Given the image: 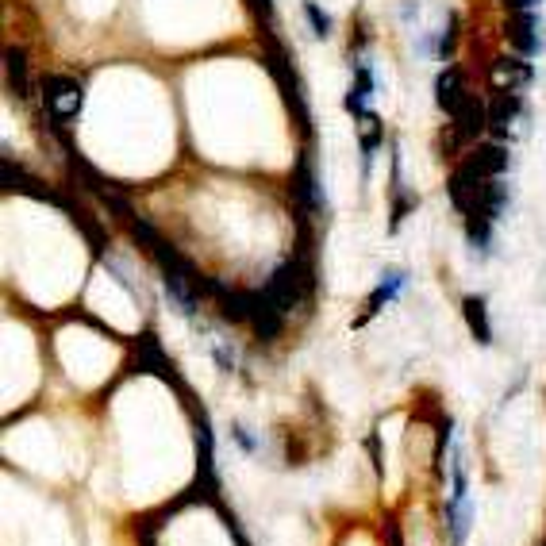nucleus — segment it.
<instances>
[{"label":"nucleus","mask_w":546,"mask_h":546,"mask_svg":"<svg viewBox=\"0 0 546 546\" xmlns=\"http://www.w3.org/2000/svg\"><path fill=\"white\" fill-rule=\"evenodd\" d=\"M308 285H312V270L300 266V262H285V266L270 277V285L262 289V297L270 300L273 308L285 316V312H289V308L308 293Z\"/></svg>","instance_id":"1"},{"label":"nucleus","mask_w":546,"mask_h":546,"mask_svg":"<svg viewBox=\"0 0 546 546\" xmlns=\"http://www.w3.org/2000/svg\"><path fill=\"white\" fill-rule=\"evenodd\" d=\"M81 85H77L74 77H62V74H47L43 77V104L50 108V116H54V124H62V120H74L77 112H81Z\"/></svg>","instance_id":"2"},{"label":"nucleus","mask_w":546,"mask_h":546,"mask_svg":"<svg viewBox=\"0 0 546 546\" xmlns=\"http://www.w3.org/2000/svg\"><path fill=\"white\" fill-rule=\"evenodd\" d=\"M485 124H489V116H485V100H477L466 93L462 108L454 112V135H458L462 143H470V139H477V135L485 131Z\"/></svg>","instance_id":"3"},{"label":"nucleus","mask_w":546,"mask_h":546,"mask_svg":"<svg viewBox=\"0 0 546 546\" xmlns=\"http://www.w3.org/2000/svg\"><path fill=\"white\" fill-rule=\"evenodd\" d=\"M527 81H531V66L523 58H500V62H493V89L497 93H516Z\"/></svg>","instance_id":"4"},{"label":"nucleus","mask_w":546,"mask_h":546,"mask_svg":"<svg viewBox=\"0 0 546 546\" xmlns=\"http://www.w3.org/2000/svg\"><path fill=\"white\" fill-rule=\"evenodd\" d=\"M504 166H508V150L497 147V143H485L466 158V170L473 177H497L504 174Z\"/></svg>","instance_id":"5"},{"label":"nucleus","mask_w":546,"mask_h":546,"mask_svg":"<svg viewBox=\"0 0 546 546\" xmlns=\"http://www.w3.org/2000/svg\"><path fill=\"white\" fill-rule=\"evenodd\" d=\"M462 316L470 323L473 339H477L481 347H489V343H493V327H489V304H485V297L462 300Z\"/></svg>","instance_id":"6"},{"label":"nucleus","mask_w":546,"mask_h":546,"mask_svg":"<svg viewBox=\"0 0 546 546\" xmlns=\"http://www.w3.org/2000/svg\"><path fill=\"white\" fill-rule=\"evenodd\" d=\"M435 100H439V108H443L447 116H454V112L462 108L466 93H462V77H458V70H443V74H439V81H435Z\"/></svg>","instance_id":"7"},{"label":"nucleus","mask_w":546,"mask_h":546,"mask_svg":"<svg viewBox=\"0 0 546 546\" xmlns=\"http://www.w3.org/2000/svg\"><path fill=\"white\" fill-rule=\"evenodd\" d=\"M4 74H8V89L16 97H27V58L20 47L4 50Z\"/></svg>","instance_id":"8"},{"label":"nucleus","mask_w":546,"mask_h":546,"mask_svg":"<svg viewBox=\"0 0 546 546\" xmlns=\"http://www.w3.org/2000/svg\"><path fill=\"white\" fill-rule=\"evenodd\" d=\"M450 512V539L454 546H466V535H470V523H473V500H458V504H447Z\"/></svg>","instance_id":"9"},{"label":"nucleus","mask_w":546,"mask_h":546,"mask_svg":"<svg viewBox=\"0 0 546 546\" xmlns=\"http://www.w3.org/2000/svg\"><path fill=\"white\" fill-rule=\"evenodd\" d=\"M139 362L147 366L150 373H158V377H174V366H170V358L158 350V343L154 339H143V347H139Z\"/></svg>","instance_id":"10"},{"label":"nucleus","mask_w":546,"mask_h":546,"mask_svg":"<svg viewBox=\"0 0 546 546\" xmlns=\"http://www.w3.org/2000/svg\"><path fill=\"white\" fill-rule=\"evenodd\" d=\"M381 135H385V127H381V120L373 116V112H362V154L370 158L373 150H377V143H381Z\"/></svg>","instance_id":"11"},{"label":"nucleus","mask_w":546,"mask_h":546,"mask_svg":"<svg viewBox=\"0 0 546 546\" xmlns=\"http://www.w3.org/2000/svg\"><path fill=\"white\" fill-rule=\"evenodd\" d=\"M370 89H373V77L366 66H358V85H354V93L347 97V108L354 112V116H362V100L370 97Z\"/></svg>","instance_id":"12"},{"label":"nucleus","mask_w":546,"mask_h":546,"mask_svg":"<svg viewBox=\"0 0 546 546\" xmlns=\"http://www.w3.org/2000/svg\"><path fill=\"white\" fill-rule=\"evenodd\" d=\"M400 289H404V273H385V285H381V289H377V293L370 297V312H377L385 300L397 297Z\"/></svg>","instance_id":"13"},{"label":"nucleus","mask_w":546,"mask_h":546,"mask_svg":"<svg viewBox=\"0 0 546 546\" xmlns=\"http://www.w3.org/2000/svg\"><path fill=\"white\" fill-rule=\"evenodd\" d=\"M531 24H535L531 16H520V20L512 24V43H516L520 50H527V54H531V50H539V35H527Z\"/></svg>","instance_id":"14"},{"label":"nucleus","mask_w":546,"mask_h":546,"mask_svg":"<svg viewBox=\"0 0 546 546\" xmlns=\"http://www.w3.org/2000/svg\"><path fill=\"white\" fill-rule=\"evenodd\" d=\"M304 12H308V20H312V27H316V35H327L331 31V20H327V12H320L312 0L304 4Z\"/></svg>","instance_id":"15"},{"label":"nucleus","mask_w":546,"mask_h":546,"mask_svg":"<svg viewBox=\"0 0 546 546\" xmlns=\"http://www.w3.org/2000/svg\"><path fill=\"white\" fill-rule=\"evenodd\" d=\"M250 8H254V12L262 16V20H270V16H273V4H270V0H250Z\"/></svg>","instance_id":"16"},{"label":"nucleus","mask_w":546,"mask_h":546,"mask_svg":"<svg viewBox=\"0 0 546 546\" xmlns=\"http://www.w3.org/2000/svg\"><path fill=\"white\" fill-rule=\"evenodd\" d=\"M231 435H235V443H239V447H243V450H258V447H254V439H250V435H247V431H243V427H235Z\"/></svg>","instance_id":"17"},{"label":"nucleus","mask_w":546,"mask_h":546,"mask_svg":"<svg viewBox=\"0 0 546 546\" xmlns=\"http://www.w3.org/2000/svg\"><path fill=\"white\" fill-rule=\"evenodd\" d=\"M527 4H531V0H512V8H527Z\"/></svg>","instance_id":"18"}]
</instances>
